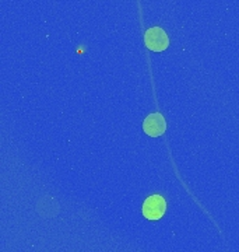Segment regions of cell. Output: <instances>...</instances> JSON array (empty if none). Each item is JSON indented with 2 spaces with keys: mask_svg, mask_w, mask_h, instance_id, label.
Here are the masks:
<instances>
[{
  "mask_svg": "<svg viewBox=\"0 0 239 252\" xmlns=\"http://www.w3.org/2000/svg\"><path fill=\"white\" fill-rule=\"evenodd\" d=\"M144 42L146 46L152 52H162L169 45L168 35L161 27L149 28L144 35Z\"/></svg>",
  "mask_w": 239,
  "mask_h": 252,
  "instance_id": "1",
  "label": "cell"
},
{
  "mask_svg": "<svg viewBox=\"0 0 239 252\" xmlns=\"http://www.w3.org/2000/svg\"><path fill=\"white\" fill-rule=\"evenodd\" d=\"M143 130L151 137H158L167 130V122L159 112H152L143 122Z\"/></svg>",
  "mask_w": 239,
  "mask_h": 252,
  "instance_id": "3",
  "label": "cell"
},
{
  "mask_svg": "<svg viewBox=\"0 0 239 252\" xmlns=\"http://www.w3.org/2000/svg\"><path fill=\"white\" fill-rule=\"evenodd\" d=\"M167 212V202L161 195H151L143 203V215L149 220H159Z\"/></svg>",
  "mask_w": 239,
  "mask_h": 252,
  "instance_id": "2",
  "label": "cell"
}]
</instances>
